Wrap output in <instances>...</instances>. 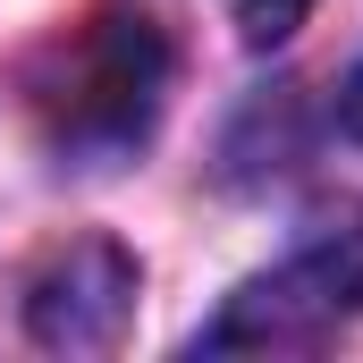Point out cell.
<instances>
[{
    "label": "cell",
    "instance_id": "6da1fadb",
    "mask_svg": "<svg viewBox=\"0 0 363 363\" xmlns=\"http://www.w3.org/2000/svg\"><path fill=\"white\" fill-rule=\"evenodd\" d=\"M161 93H169V34L144 17V9H93L68 34H51L26 68V101L34 118L51 127L60 152H135L161 118Z\"/></svg>",
    "mask_w": 363,
    "mask_h": 363
},
{
    "label": "cell",
    "instance_id": "7a4b0ae2",
    "mask_svg": "<svg viewBox=\"0 0 363 363\" xmlns=\"http://www.w3.org/2000/svg\"><path fill=\"white\" fill-rule=\"evenodd\" d=\"M363 304V237H321V245H304L296 262H279V271L245 279L237 296H228V313L203 330V347L211 355H228V347H313V338H330L347 313Z\"/></svg>",
    "mask_w": 363,
    "mask_h": 363
},
{
    "label": "cell",
    "instance_id": "3957f363",
    "mask_svg": "<svg viewBox=\"0 0 363 363\" xmlns=\"http://www.w3.org/2000/svg\"><path fill=\"white\" fill-rule=\"evenodd\" d=\"M127 313H135V262L110 237H85V245L51 254L26 287V330L51 355H110L127 338Z\"/></svg>",
    "mask_w": 363,
    "mask_h": 363
},
{
    "label": "cell",
    "instance_id": "277c9868",
    "mask_svg": "<svg viewBox=\"0 0 363 363\" xmlns=\"http://www.w3.org/2000/svg\"><path fill=\"white\" fill-rule=\"evenodd\" d=\"M228 17H237V34H245L254 51H271V43H287V34L313 17V0H228Z\"/></svg>",
    "mask_w": 363,
    "mask_h": 363
},
{
    "label": "cell",
    "instance_id": "5b68a950",
    "mask_svg": "<svg viewBox=\"0 0 363 363\" xmlns=\"http://www.w3.org/2000/svg\"><path fill=\"white\" fill-rule=\"evenodd\" d=\"M338 127H347V135L363 144V68L347 77V93H338Z\"/></svg>",
    "mask_w": 363,
    "mask_h": 363
}]
</instances>
